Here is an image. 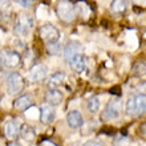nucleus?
<instances>
[{"mask_svg": "<svg viewBox=\"0 0 146 146\" xmlns=\"http://www.w3.org/2000/svg\"><path fill=\"white\" fill-rule=\"evenodd\" d=\"M125 111L127 115L131 117H139L146 113V94H137V96L129 97L126 101Z\"/></svg>", "mask_w": 146, "mask_h": 146, "instance_id": "1", "label": "nucleus"}, {"mask_svg": "<svg viewBox=\"0 0 146 146\" xmlns=\"http://www.w3.org/2000/svg\"><path fill=\"white\" fill-rule=\"evenodd\" d=\"M56 15L61 21L64 23H70L74 19L76 15V8L74 4L70 3L69 0H61L58 1L57 7H56Z\"/></svg>", "mask_w": 146, "mask_h": 146, "instance_id": "2", "label": "nucleus"}, {"mask_svg": "<svg viewBox=\"0 0 146 146\" xmlns=\"http://www.w3.org/2000/svg\"><path fill=\"white\" fill-rule=\"evenodd\" d=\"M121 109H122V101L119 98H111L106 104V108L101 113V119L108 121V119L118 118L121 114Z\"/></svg>", "mask_w": 146, "mask_h": 146, "instance_id": "3", "label": "nucleus"}, {"mask_svg": "<svg viewBox=\"0 0 146 146\" xmlns=\"http://www.w3.org/2000/svg\"><path fill=\"white\" fill-rule=\"evenodd\" d=\"M38 35H40L41 40L45 44L46 42L58 41V38H60V32L52 24H44V25H41L40 29H38Z\"/></svg>", "mask_w": 146, "mask_h": 146, "instance_id": "4", "label": "nucleus"}, {"mask_svg": "<svg viewBox=\"0 0 146 146\" xmlns=\"http://www.w3.org/2000/svg\"><path fill=\"white\" fill-rule=\"evenodd\" d=\"M32 27H33V19L28 13H23L17 17L15 25H13V29L17 35H28V32L31 31Z\"/></svg>", "mask_w": 146, "mask_h": 146, "instance_id": "5", "label": "nucleus"}, {"mask_svg": "<svg viewBox=\"0 0 146 146\" xmlns=\"http://www.w3.org/2000/svg\"><path fill=\"white\" fill-rule=\"evenodd\" d=\"M21 57L15 50L3 49L1 50V66L3 68H16L20 65Z\"/></svg>", "mask_w": 146, "mask_h": 146, "instance_id": "6", "label": "nucleus"}, {"mask_svg": "<svg viewBox=\"0 0 146 146\" xmlns=\"http://www.w3.org/2000/svg\"><path fill=\"white\" fill-rule=\"evenodd\" d=\"M7 84H8V92L15 96V94H19L24 89V78L19 73H11L8 76Z\"/></svg>", "mask_w": 146, "mask_h": 146, "instance_id": "7", "label": "nucleus"}, {"mask_svg": "<svg viewBox=\"0 0 146 146\" xmlns=\"http://www.w3.org/2000/svg\"><path fill=\"white\" fill-rule=\"evenodd\" d=\"M54 117H56V111H54L53 105H50L49 102H44L40 106V119H41L42 123H52L54 121Z\"/></svg>", "mask_w": 146, "mask_h": 146, "instance_id": "8", "label": "nucleus"}, {"mask_svg": "<svg viewBox=\"0 0 146 146\" xmlns=\"http://www.w3.org/2000/svg\"><path fill=\"white\" fill-rule=\"evenodd\" d=\"M21 125L17 119H11L4 123V135L9 139H15L17 135H20Z\"/></svg>", "mask_w": 146, "mask_h": 146, "instance_id": "9", "label": "nucleus"}, {"mask_svg": "<svg viewBox=\"0 0 146 146\" xmlns=\"http://www.w3.org/2000/svg\"><path fill=\"white\" fill-rule=\"evenodd\" d=\"M46 77V68L42 64H35L28 72V78L32 81H42Z\"/></svg>", "mask_w": 146, "mask_h": 146, "instance_id": "10", "label": "nucleus"}, {"mask_svg": "<svg viewBox=\"0 0 146 146\" xmlns=\"http://www.w3.org/2000/svg\"><path fill=\"white\" fill-rule=\"evenodd\" d=\"M81 49H82V46H81L80 42H77V41H69L65 45V48H64V57H65V60L69 62L70 60H72V58L76 56V54L80 53Z\"/></svg>", "mask_w": 146, "mask_h": 146, "instance_id": "11", "label": "nucleus"}, {"mask_svg": "<svg viewBox=\"0 0 146 146\" xmlns=\"http://www.w3.org/2000/svg\"><path fill=\"white\" fill-rule=\"evenodd\" d=\"M66 123L69 125L72 129H77V127L82 126L84 123V118L78 110H70L66 114Z\"/></svg>", "mask_w": 146, "mask_h": 146, "instance_id": "12", "label": "nucleus"}, {"mask_svg": "<svg viewBox=\"0 0 146 146\" xmlns=\"http://www.w3.org/2000/svg\"><path fill=\"white\" fill-rule=\"evenodd\" d=\"M64 100V94H62L57 88H53V89H49L48 92L45 93V101L49 102L50 105H60Z\"/></svg>", "mask_w": 146, "mask_h": 146, "instance_id": "13", "label": "nucleus"}, {"mask_svg": "<svg viewBox=\"0 0 146 146\" xmlns=\"http://www.w3.org/2000/svg\"><path fill=\"white\" fill-rule=\"evenodd\" d=\"M13 106L19 110H28L32 106V98L29 94H23L13 101Z\"/></svg>", "mask_w": 146, "mask_h": 146, "instance_id": "14", "label": "nucleus"}, {"mask_svg": "<svg viewBox=\"0 0 146 146\" xmlns=\"http://www.w3.org/2000/svg\"><path fill=\"white\" fill-rule=\"evenodd\" d=\"M69 65H70V68H72L73 72L81 73L85 69V56L84 54H81V53L76 54V56L69 61Z\"/></svg>", "mask_w": 146, "mask_h": 146, "instance_id": "15", "label": "nucleus"}, {"mask_svg": "<svg viewBox=\"0 0 146 146\" xmlns=\"http://www.w3.org/2000/svg\"><path fill=\"white\" fill-rule=\"evenodd\" d=\"M64 80H65V73L64 72H56V73H53L52 76L48 77L46 84H48V86H49L50 89H53V88L60 86V85L64 82Z\"/></svg>", "mask_w": 146, "mask_h": 146, "instance_id": "16", "label": "nucleus"}, {"mask_svg": "<svg viewBox=\"0 0 146 146\" xmlns=\"http://www.w3.org/2000/svg\"><path fill=\"white\" fill-rule=\"evenodd\" d=\"M74 8H76L77 15H80L81 17H84V19L89 17V15H90V8H89L88 4L85 3V1H82V0H80L78 3L74 4Z\"/></svg>", "mask_w": 146, "mask_h": 146, "instance_id": "17", "label": "nucleus"}, {"mask_svg": "<svg viewBox=\"0 0 146 146\" xmlns=\"http://www.w3.org/2000/svg\"><path fill=\"white\" fill-rule=\"evenodd\" d=\"M127 0H113L110 4V9L114 13H123L126 11Z\"/></svg>", "mask_w": 146, "mask_h": 146, "instance_id": "18", "label": "nucleus"}, {"mask_svg": "<svg viewBox=\"0 0 146 146\" xmlns=\"http://www.w3.org/2000/svg\"><path fill=\"white\" fill-rule=\"evenodd\" d=\"M88 110L90 113H97L98 109H100V98L97 96H92L88 100Z\"/></svg>", "mask_w": 146, "mask_h": 146, "instance_id": "19", "label": "nucleus"}, {"mask_svg": "<svg viewBox=\"0 0 146 146\" xmlns=\"http://www.w3.org/2000/svg\"><path fill=\"white\" fill-rule=\"evenodd\" d=\"M133 73L137 77H142L146 74V62L143 61H137L133 65Z\"/></svg>", "mask_w": 146, "mask_h": 146, "instance_id": "20", "label": "nucleus"}, {"mask_svg": "<svg viewBox=\"0 0 146 146\" xmlns=\"http://www.w3.org/2000/svg\"><path fill=\"white\" fill-rule=\"evenodd\" d=\"M46 50H48V53L54 56V54H57L60 52V44L58 41H53V42H46Z\"/></svg>", "mask_w": 146, "mask_h": 146, "instance_id": "21", "label": "nucleus"}, {"mask_svg": "<svg viewBox=\"0 0 146 146\" xmlns=\"http://www.w3.org/2000/svg\"><path fill=\"white\" fill-rule=\"evenodd\" d=\"M33 134H35V133H33V130H32V129H29L27 125H23V126H21L20 135H21L24 139H32V138H33Z\"/></svg>", "mask_w": 146, "mask_h": 146, "instance_id": "22", "label": "nucleus"}, {"mask_svg": "<svg viewBox=\"0 0 146 146\" xmlns=\"http://www.w3.org/2000/svg\"><path fill=\"white\" fill-rule=\"evenodd\" d=\"M137 90L139 92V94H146V81H142V82H139L137 85Z\"/></svg>", "mask_w": 146, "mask_h": 146, "instance_id": "23", "label": "nucleus"}, {"mask_svg": "<svg viewBox=\"0 0 146 146\" xmlns=\"http://www.w3.org/2000/svg\"><path fill=\"white\" fill-rule=\"evenodd\" d=\"M13 1H15V3H17L19 5H21V7L25 8V7H29L33 0H13Z\"/></svg>", "mask_w": 146, "mask_h": 146, "instance_id": "24", "label": "nucleus"}, {"mask_svg": "<svg viewBox=\"0 0 146 146\" xmlns=\"http://www.w3.org/2000/svg\"><path fill=\"white\" fill-rule=\"evenodd\" d=\"M84 146H104L101 142H98V141H88V142H85Z\"/></svg>", "mask_w": 146, "mask_h": 146, "instance_id": "25", "label": "nucleus"}, {"mask_svg": "<svg viewBox=\"0 0 146 146\" xmlns=\"http://www.w3.org/2000/svg\"><path fill=\"white\" fill-rule=\"evenodd\" d=\"M40 146H56V145L53 142H50L49 139H44V141L40 142Z\"/></svg>", "mask_w": 146, "mask_h": 146, "instance_id": "26", "label": "nucleus"}, {"mask_svg": "<svg viewBox=\"0 0 146 146\" xmlns=\"http://www.w3.org/2000/svg\"><path fill=\"white\" fill-rule=\"evenodd\" d=\"M139 133L142 135H146V122L141 123V126H139Z\"/></svg>", "mask_w": 146, "mask_h": 146, "instance_id": "27", "label": "nucleus"}, {"mask_svg": "<svg viewBox=\"0 0 146 146\" xmlns=\"http://www.w3.org/2000/svg\"><path fill=\"white\" fill-rule=\"evenodd\" d=\"M7 146H21L17 141H9V142L7 143Z\"/></svg>", "mask_w": 146, "mask_h": 146, "instance_id": "28", "label": "nucleus"}, {"mask_svg": "<svg viewBox=\"0 0 146 146\" xmlns=\"http://www.w3.org/2000/svg\"><path fill=\"white\" fill-rule=\"evenodd\" d=\"M1 7H8V0H1Z\"/></svg>", "mask_w": 146, "mask_h": 146, "instance_id": "29", "label": "nucleus"}]
</instances>
